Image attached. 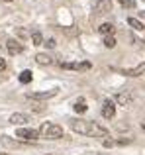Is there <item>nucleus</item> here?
Listing matches in <instances>:
<instances>
[{"label":"nucleus","instance_id":"obj_1","mask_svg":"<svg viewBox=\"0 0 145 155\" xmlns=\"http://www.w3.org/2000/svg\"><path fill=\"white\" fill-rule=\"evenodd\" d=\"M69 126L75 132L82 134V136H92V137H108V130H104L102 126H98L96 122L90 120H80V118H71Z\"/></svg>","mask_w":145,"mask_h":155},{"label":"nucleus","instance_id":"obj_2","mask_svg":"<svg viewBox=\"0 0 145 155\" xmlns=\"http://www.w3.org/2000/svg\"><path fill=\"white\" fill-rule=\"evenodd\" d=\"M37 134L41 137H45V140H59V137H63V128L57 124H53V122H45V124H41V128L37 130Z\"/></svg>","mask_w":145,"mask_h":155},{"label":"nucleus","instance_id":"obj_3","mask_svg":"<svg viewBox=\"0 0 145 155\" xmlns=\"http://www.w3.org/2000/svg\"><path fill=\"white\" fill-rule=\"evenodd\" d=\"M92 10H94L96 14L112 12V0H92Z\"/></svg>","mask_w":145,"mask_h":155},{"label":"nucleus","instance_id":"obj_4","mask_svg":"<svg viewBox=\"0 0 145 155\" xmlns=\"http://www.w3.org/2000/svg\"><path fill=\"white\" fill-rule=\"evenodd\" d=\"M39 134H37V130H34V128H20V130H16V137H22V140H35Z\"/></svg>","mask_w":145,"mask_h":155},{"label":"nucleus","instance_id":"obj_5","mask_svg":"<svg viewBox=\"0 0 145 155\" xmlns=\"http://www.w3.org/2000/svg\"><path fill=\"white\" fill-rule=\"evenodd\" d=\"M102 116L106 118V120H110V118L116 116V106H114L112 100H104V104H102Z\"/></svg>","mask_w":145,"mask_h":155},{"label":"nucleus","instance_id":"obj_6","mask_svg":"<svg viewBox=\"0 0 145 155\" xmlns=\"http://www.w3.org/2000/svg\"><path fill=\"white\" fill-rule=\"evenodd\" d=\"M57 94V91H45V92H30L27 98L30 100H45V98H51V96Z\"/></svg>","mask_w":145,"mask_h":155},{"label":"nucleus","instance_id":"obj_7","mask_svg":"<svg viewBox=\"0 0 145 155\" xmlns=\"http://www.w3.org/2000/svg\"><path fill=\"white\" fill-rule=\"evenodd\" d=\"M6 47H8V51L12 53V55H18V53H22L24 51V47H22V43L18 41V39H8V43H6Z\"/></svg>","mask_w":145,"mask_h":155},{"label":"nucleus","instance_id":"obj_8","mask_svg":"<svg viewBox=\"0 0 145 155\" xmlns=\"http://www.w3.org/2000/svg\"><path fill=\"white\" fill-rule=\"evenodd\" d=\"M124 75H127V77H139V75H143L145 73V63L141 65H137V67H134V69H124Z\"/></svg>","mask_w":145,"mask_h":155},{"label":"nucleus","instance_id":"obj_9","mask_svg":"<svg viewBox=\"0 0 145 155\" xmlns=\"http://www.w3.org/2000/svg\"><path fill=\"white\" fill-rule=\"evenodd\" d=\"M10 122L12 124H26V122H30V116L27 114H22V112H16L10 116Z\"/></svg>","mask_w":145,"mask_h":155},{"label":"nucleus","instance_id":"obj_10","mask_svg":"<svg viewBox=\"0 0 145 155\" xmlns=\"http://www.w3.org/2000/svg\"><path fill=\"white\" fill-rule=\"evenodd\" d=\"M72 108H75V112H79V114H84L88 110V106H86V100L84 98H76L75 100V106H72Z\"/></svg>","mask_w":145,"mask_h":155},{"label":"nucleus","instance_id":"obj_11","mask_svg":"<svg viewBox=\"0 0 145 155\" xmlns=\"http://www.w3.org/2000/svg\"><path fill=\"white\" fill-rule=\"evenodd\" d=\"M35 61H37L39 65H51L53 63V57L47 55V53H37V55H35Z\"/></svg>","mask_w":145,"mask_h":155},{"label":"nucleus","instance_id":"obj_12","mask_svg":"<svg viewBox=\"0 0 145 155\" xmlns=\"http://www.w3.org/2000/svg\"><path fill=\"white\" fill-rule=\"evenodd\" d=\"M114 30H116V28L112 26V24H102V26L98 28V31L102 35H114Z\"/></svg>","mask_w":145,"mask_h":155},{"label":"nucleus","instance_id":"obj_13","mask_svg":"<svg viewBox=\"0 0 145 155\" xmlns=\"http://www.w3.org/2000/svg\"><path fill=\"white\" fill-rule=\"evenodd\" d=\"M127 24H130V26L134 28V30L141 31V34H143V31H145V26H143L141 22H139V20H135V18H130V20H127Z\"/></svg>","mask_w":145,"mask_h":155},{"label":"nucleus","instance_id":"obj_14","mask_svg":"<svg viewBox=\"0 0 145 155\" xmlns=\"http://www.w3.org/2000/svg\"><path fill=\"white\" fill-rule=\"evenodd\" d=\"M118 102L130 104V102H131V94H130V92H120V94H118Z\"/></svg>","mask_w":145,"mask_h":155},{"label":"nucleus","instance_id":"obj_15","mask_svg":"<svg viewBox=\"0 0 145 155\" xmlns=\"http://www.w3.org/2000/svg\"><path fill=\"white\" fill-rule=\"evenodd\" d=\"M31 81V71H22L20 73V83L22 84H27Z\"/></svg>","mask_w":145,"mask_h":155},{"label":"nucleus","instance_id":"obj_16","mask_svg":"<svg viewBox=\"0 0 145 155\" xmlns=\"http://www.w3.org/2000/svg\"><path fill=\"white\" fill-rule=\"evenodd\" d=\"M31 41H34V45H41L43 43V35L39 34V31H34V34H31Z\"/></svg>","mask_w":145,"mask_h":155},{"label":"nucleus","instance_id":"obj_17","mask_svg":"<svg viewBox=\"0 0 145 155\" xmlns=\"http://www.w3.org/2000/svg\"><path fill=\"white\" fill-rule=\"evenodd\" d=\"M104 45L110 47V49L116 47V38H114V35H104Z\"/></svg>","mask_w":145,"mask_h":155},{"label":"nucleus","instance_id":"obj_18","mask_svg":"<svg viewBox=\"0 0 145 155\" xmlns=\"http://www.w3.org/2000/svg\"><path fill=\"white\" fill-rule=\"evenodd\" d=\"M120 4H122L124 8H135V2L134 0H118Z\"/></svg>","mask_w":145,"mask_h":155},{"label":"nucleus","instance_id":"obj_19","mask_svg":"<svg viewBox=\"0 0 145 155\" xmlns=\"http://www.w3.org/2000/svg\"><path fill=\"white\" fill-rule=\"evenodd\" d=\"M90 69V63H76V71H86Z\"/></svg>","mask_w":145,"mask_h":155},{"label":"nucleus","instance_id":"obj_20","mask_svg":"<svg viewBox=\"0 0 145 155\" xmlns=\"http://www.w3.org/2000/svg\"><path fill=\"white\" fill-rule=\"evenodd\" d=\"M4 69H6V61H4V59H2V57H0V73H2V71H4Z\"/></svg>","mask_w":145,"mask_h":155},{"label":"nucleus","instance_id":"obj_21","mask_svg":"<svg viewBox=\"0 0 145 155\" xmlns=\"http://www.w3.org/2000/svg\"><path fill=\"white\" fill-rule=\"evenodd\" d=\"M45 45H47V47H55V39H49V41H47Z\"/></svg>","mask_w":145,"mask_h":155},{"label":"nucleus","instance_id":"obj_22","mask_svg":"<svg viewBox=\"0 0 145 155\" xmlns=\"http://www.w3.org/2000/svg\"><path fill=\"white\" fill-rule=\"evenodd\" d=\"M0 2H14V0H0Z\"/></svg>","mask_w":145,"mask_h":155},{"label":"nucleus","instance_id":"obj_23","mask_svg":"<svg viewBox=\"0 0 145 155\" xmlns=\"http://www.w3.org/2000/svg\"><path fill=\"white\" fill-rule=\"evenodd\" d=\"M143 130H145V122H143Z\"/></svg>","mask_w":145,"mask_h":155}]
</instances>
